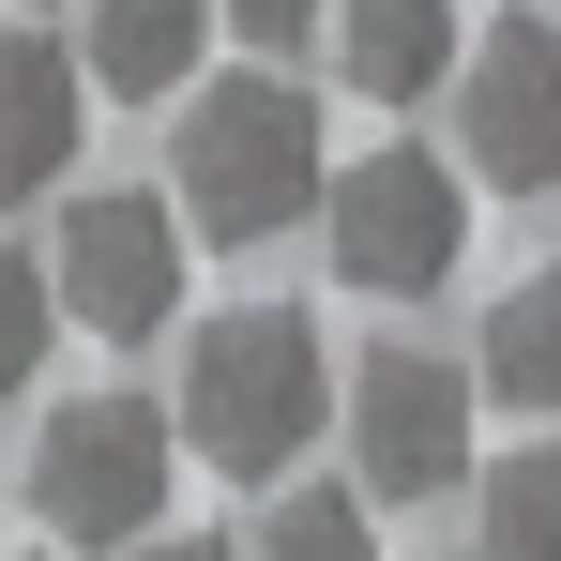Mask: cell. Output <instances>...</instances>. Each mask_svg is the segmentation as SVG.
<instances>
[{
	"label": "cell",
	"mask_w": 561,
	"mask_h": 561,
	"mask_svg": "<svg viewBox=\"0 0 561 561\" xmlns=\"http://www.w3.org/2000/svg\"><path fill=\"white\" fill-rule=\"evenodd\" d=\"M470 425H485V379H470L456 350L394 334V350L350 365V470H365L379 501H440V485H470V470H485Z\"/></svg>",
	"instance_id": "5"
},
{
	"label": "cell",
	"mask_w": 561,
	"mask_h": 561,
	"mask_svg": "<svg viewBox=\"0 0 561 561\" xmlns=\"http://www.w3.org/2000/svg\"><path fill=\"white\" fill-rule=\"evenodd\" d=\"M92 61H61L46 31H0V213L15 197H46L61 168H77V137H92Z\"/></svg>",
	"instance_id": "8"
},
{
	"label": "cell",
	"mask_w": 561,
	"mask_h": 561,
	"mask_svg": "<svg viewBox=\"0 0 561 561\" xmlns=\"http://www.w3.org/2000/svg\"><path fill=\"white\" fill-rule=\"evenodd\" d=\"M456 168L501 183V197L561 183V31L547 15H501V31L456 61Z\"/></svg>",
	"instance_id": "7"
},
{
	"label": "cell",
	"mask_w": 561,
	"mask_h": 561,
	"mask_svg": "<svg viewBox=\"0 0 561 561\" xmlns=\"http://www.w3.org/2000/svg\"><path fill=\"white\" fill-rule=\"evenodd\" d=\"M46 334H61V274H46L31 243H0V410L31 394V365H46Z\"/></svg>",
	"instance_id": "14"
},
{
	"label": "cell",
	"mask_w": 561,
	"mask_h": 561,
	"mask_svg": "<svg viewBox=\"0 0 561 561\" xmlns=\"http://www.w3.org/2000/svg\"><path fill=\"white\" fill-rule=\"evenodd\" d=\"M334 334L304 319V304H228V319H197L183 334V440L213 470H259L274 485L304 440H319V410H334V365H319Z\"/></svg>",
	"instance_id": "2"
},
{
	"label": "cell",
	"mask_w": 561,
	"mask_h": 561,
	"mask_svg": "<svg viewBox=\"0 0 561 561\" xmlns=\"http://www.w3.org/2000/svg\"><path fill=\"white\" fill-rule=\"evenodd\" d=\"M183 197H137V183H106L61 213V243H46V274H61V319H92V334H168L183 319Z\"/></svg>",
	"instance_id": "6"
},
{
	"label": "cell",
	"mask_w": 561,
	"mask_h": 561,
	"mask_svg": "<svg viewBox=\"0 0 561 561\" xmlns=\"http://www.w3.org/2000/svg\"><path fill=\"white\" fill-rule=\"evenodd\" d=\"M470 561H561V440L547 425L470 470Z\"/></svg>",
	"instance_id": "12"
},
{
	"label": "cell",
	"mask_w": 561,
	"mask_h": 561,
	"mask_svg": "<svg viewBox=\"0 0 561 561\" xmlns=\"http://www.w3.org/2000/svg\"><path fill=\"white\" fill-rule=\"evenodd\" d=\"M456 61H470L456 0H334V77H350L365 106H425V92H456Z\"/></svg>",
	"instance_id": "9"
},
{
	"label": "cell",
	"mask_w": 561,
	"mask_h": 561,
	"mask_svg": "<svg viewBox=\"0 0 561 561\" xmlns=\"http://www.w3.org/2000/svg\"><path fill=\"white\" fill-rule=\"evenodd\" d=\"M243 561H379V485H365V470H350V485H334V470L274 485V501H259V547H243Z\"/></svg>",
	"instance_id": "13"
},
{
	"label": "cell",
	"mask_w": 561,
	"mask_h": 561,
	"mask_svg": "<svg viewBox=\"0 0 561 561\" xmlns=\"http://www.w3.org/2000/svg\"><path fill=\"white\" fill-rule=\"evenodd\" d=\"M213 31H228V0H92L77 61H92V92H197Z\"/></svg>",
	"instance_id": "10"
},
{
	"label": "cell",
	"mask_w": 561,
	"mask_h": 561,
	"mask_svg": "<svg viewBox=\"0 0 561 561\" xmlns=\"http://www.w3.org/2000/svg\"><path fill=\"white\" fill-rule=\"evenodd\" d=\"M183 425L152 410V394H77V410H46V440H31V516H46V547H152L168 531V485H183Z\"/></svg>",
	"instance_id": "3"
},
{
	"label": "cell",
	"mask_w": 561,
	"mask_h": 561,
	"mask_svg": "<svg viewBox=\"0 0 561 561\" xmlns=\"http://www.w3.org/2000/svg\"><path fill=\"white\" fill-rule=\"evenodd\" d=\"M228 31H243V46H304V31H319V0H228Z\"/></svg>",
	"instance_id": "15"
},
{
	"label": "cell",
	"mask_w": 561,
	"mask_h": 561,
	"mask_svg": "<svg viewBox=\"0 0 561 561\" xmlns=\"http://www.w3.org/2000/svg\"><path fill=\"white\" fill-rule=\"evenodd\" d=\"M319 259H334V288H365V304H425L470 259V168H440L425 137L334 168L319 183Z\"/></svg>",
	"instance_id": "4"
},
{
	"label": "cell",
	"mask_w": 561,
	"mask_h": 561,
	"mask_svg": "<svg viewBox=\"0 0 561 561\" xmlns=\"http://www.w3.org/2000/svg\"><path fill=\"white\" fill-rule=\"evenodd\" d=\"M470 379H485V410H516V425H561V274H516L485 304V334H470Z\"/></svg>",
	"instance_id": "11"
},
{
	"label": "cell",
	"mask_w": 561,
	"mask_h": 561,
	"mask_svg": "<svg viewBox=\"0 0 561 561\" xmlns=\"http://www.w3.org/2000/svg\"><path fill=\"white\" fill-rule=\"evenodd\" d=\"M319 183H334V152H319V106L288 77H213L168 106V197L197 243H274L319 213Z\"/></svg>",
	"instance_id": "1"
},
{
	"label": "cell",
	"mask_w": 561,
	"mask_h": 561,
	"mask_svg": "<svg viewBox=\"0 0 561 561\" xmlns=\"http://www.w3.org/2000/svg\"><path fill=\"white\" fill-rule=\"evenodd\" d=\"M137 561H243V547H197V531H183V547H168V531H152V547H137Z\"/></svg>",
	"instance_id": "16"
}]
</instances>
